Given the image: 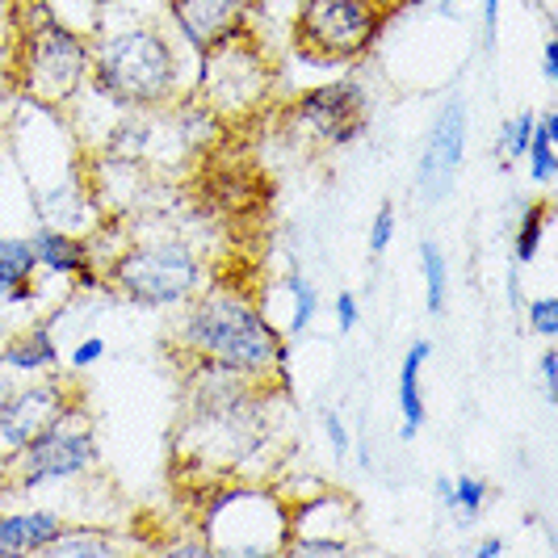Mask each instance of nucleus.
Segmentation results:
<instances>
[{"instance_id":"cd10ccee","label":"nucleus","mask_w":558,"mask_h":558,"mask_svg":"<svg viewBox=\"0 0 558 558\" xmlns=\"http://www.w3.org/2000/svg\"><path fill=\"white\" fill-rule=\"evenodd\" d=\"M319 433H324V441H328L336 462H344V458L353 453V433H349V424H344V416H340L336 408H324V412H319Z\"/></svg>"},{"instance_id":"c756f323","label":"nucleus","mask_w":558,"mask_h":558,"mask_svg":"<svg viewBox=\"0 0 558 558\" xmlns=\"http://www.w3.org/2000/svg\"><path fill=\"white\" fill-rule=\"evenodd\" d=\"M525 319H530V332H537L542 340H555L558 336V299L555 294H542L525 303Z\"/></svg>"},{"instance_id":"2f4dec72","label":"nucleus","mask_w":558,"mask_h":558,"mask_svg":"<svg viewBox=\"0 0 558 558\" xmlns=\"http://www.w3.org/2000/svg\"><path fill=\"white\" fill-rule=\"evenodd\" d=\"M106 353H110V344H106L101 336H84V340H76V349L68 353V365L81 374V369H93Z\"/></svg>"},{"instance_id":"9d476101","label":"nucleus","mask_w":558,"mask_h":558,"mask_svg":"<svg viewBox=\"0 0 558 558\" xmlns=\"http://www.w3.org/2000/svg\"><path fill=\"white\" fill-rule=\"evenodd\" d=\"M286 126L319 147H353L369 131V88L353 76L311 84L286 106Z\"/></svg>"},{"instance_id":"a878e982","label":"nucleus","mask_w":558,"mask_h":558,"mask_svg":"<svg viewBox=\"0 0 558 558\" xmlns=\"http://www.w3.org/2000/svg\"><path fill=\"white\" fill-rule=\"evenodd\" d=\"M533 126H537V113L533 110L512 113V118L500 126V156L508 160V165H521V160H525L530 140H533Z\"/></svg>"},{"instance_id":"aec40b11","label":"nucleus","mask_w":558,"mask_h":558,"mask_svg":"<svg viewBox=\"0 0 558 558\" xmlns=\"http://www.w3.org/2000/svg\"><path fill=\"white\" fill-rule=\"evenodd\" d=\"M126 542L118 537L113 530L106 525H88V521H68L63 533H59L56 542L43 550V555L51 558H106V555H118Z\"/></svg>"},{"instance_id":"58836bf2","label":"nucleus","mask_w":558,"mask_h":558,"mask_svg":"<svg viewBox=\"0 0 558 558\" xmlns=\"http://www.w3.org/2000/svg\"><path fill=\"white\" fill-rule=\"evenodd\" d=\"M369 4H378V9H387V13H391V9L399 4V0H369Z\"/></svg>"},{"instance_id":"7c9ffc66","label":"nucleus","mask_w":558,"mask_h":558,"mask_svg":"<svg viewBox=\"0 0 558 558\" xmlns=\"http://www.w3.org/2000/svg\"><path fill=\"white\" fill-rule=\"evenodd\" d=\"M332 319H336V332L340 336H349L357 324H362V303H357V294H353V290H336Z\"/></svg>"},{"instance_id":"c9c22d12","label":"nucleus","mask_w":558,"mask_h":558,"mask_svg":"<svg viewBox=\"0 0 558 558\" xmlns=\"http://www.w3.org/2000/svg\"><path fill=\"white\" fill-rule=\"evenodd\" d=\"M504 555V537H483L475 546V558H500Z\"/></svg>"},{"instance_id":"ea45409f","label":"nucleus","mask_w":558,"mask_h":558,"mask_svg":"<svg viewBox=\"0 0 558 558\" xmlns=\"http://www.w3.org/2000/svg\"><path fill=\"white\" fill-rule=\"evenodd\" d=\"M453 4H458V0H437V9H441V13H453Z\"/></svg>"},{"instance_id":"a211bd4d","label":"nucleus","mask_w":558,"mask_h":558,"mask_svg":"<svg viewBox=\"0 0 558 558\" xmlns=\"http://www.w3.org/2000/svg\"><path fill=\"white\" fill-rule=\"evenodd\" d=\"M433 357V340L428 336H416L412 344H408V353H403V362H399V437L403 441H416L420 428H424V420H428V408H424V387H420V374H424V365Z\"/></svg>"},{"instance_id":"bb28decb","label":"nucleus","mask_w":558,"mask_h":558,"mask_svg":"<svg viewBox=\"0 0 558 558\" xmlns=\"http://www.w3.org/2000/svg\"><path fill=\"white\" fill-rule=\"evenodd\" d=\"M47 13H56L59 22L84 29V34H97L101 29V4L106 0H38Z\"/></svg>"},{"instance_id":"1a4fd4ad","label":"nucleus","mask_w":558,"mask_h":558,"mask_svg":"<svg viewBox=\"0 0 558 558\" xmlns=\"http://www.w3.org/2000/svg\"><path fill=\"white\" fill-rule=\"evenodd\" d=\"M269 93H274V68L252 34L197 59L194 97L219 122H240L256 113L269 101Z\"/></svg>"},{"instance_id":"6e6552de","label":"nucleus","mask_w":558,"mask_h":558,"mask_svg":"<svg viewBox=\"0 0 558 558\" xmlns=\"http://www.w3.org/2000/svg\"><path fill=\"white\" fill-rule=\"evenodd\" d=\"M387 17L391 13L369 0H299L290 47H294V56L319 63V68L357 63L378 43Z\"/></svg>"},{"instance_id":"4c0bfd02","label":"nucleus","mask_w":558,"mask_h":558,"mask_svg":"<svg viewBox=\"0 0 558 558\" xmlns=\"http://www.w3.org/2000/svg\"><path fill=\"white\" fill-rule=\"evenodd\" d=\"M9 332H13V319H9V307H0V344L9 340Z\"/></svg>"},{"instance_id":"9b49d317","label":"nucleus","mask_w":558,"mask_h":558,"mask_svg":"<svg viewBox=\"0 0 558 558\" xmlns=\"http://www.w3.org/2000/svg\"><path fill=\"white\" fill-rule=\"evenodd\" d=\"M81 395L72 383H63L56 374H38V378H22L13 395L0 408V458H13L56 424Z\"/></svg>"},{"instance_id":"b1692460","label":"nucleus","mask_w":558,"mask_h":558,"mask_svg":"<svg viewBox=\"0 0 558 558\" xmlns=\"http://www.w3.org/2000/svg\"><path fill=\"white\" fill-rule=\"evenodd\" d=\"M546 223H550V202L546 197H533L525 202L521 219H517V235H512V260L530 269L542 252V240H546Z\"/></svg>"},{"instance_id":"473e14b6","label":"nucleus","mask_w":558,"mask_h":558,"mask_svg":"<svg viewBox=\"0 0 558 558\" xmlns=\"http://www.w3.org/2000/svg\"><path fill=\"white\" fill-rule=\"evenodd\" d=\"M537 378H542L546 403H558V349H542L537 353Z\"/></svg>"},{"instance_id":"f257e3e1","label":"nucleus","mask_w":558,"mask_h":558,"mask_svg":"<svg viewBox=\"0 0 558 558\" xmlns=\"http://www.w3.org/2000/svg\"><path fill=\"white\" fill-rule=\"evenodd\" d=\"M274 391H278L274 383H256L240 369L190 357L181 383V428H177L181 462H202L215 475H227L256 458L274 428L269 412Z\"/></svg>"},{"instance_id":"c85d7f7f","label":"nucleus","mask_w":558,"mask_h":558,"mask_svg":"<svg viewBox=\"0 0 558 558\" xmlns=\"http://www.w3.org/2000/svg\"><path fill=\"white\" fill-rule=\"evenodd\" d=\"M395 240V202H378V210H374V219H369V235H365V244H369V256L378 260L383 252L391 248Z\"/></svg>"},{"instance_id":"0eeeda50","label":"nucleus","mask_w":558,"mask_h":558,"mask_svg":"<svg viewBox=\"0 0 558 558\" xmlns=\"http://www.w3.org/2000/svg\"><path fill=\"white\" fill-rule=\"evenodd\" d=\"M101 466V441L93 420L81 412V399L63 412V416L38 433L22 453L9 458V475H4V492L17 496H38L47 487H68L81 483Z\"/></svg>"},{"instance_id":"4468645a","label":"nucleus","mask_w":558,"mask_h":558,"mask_svg":"<svg viewBox=\"0 0 558 558\" xmlns=\"http://www.w3.org/2000/svg\"><path fill=\"white\" fill-rule=\"evenodd\" d=\"M172 38L194 59L252 34L256 0H165Z\"/></svg>"},{"instance_id":"393cba45","label":"nucleus","mask_w":558,"mask_h":558,"mask_svg":"<svg viewBox=\"0 0 558 558\" xmlns=\"http://www.w3.org/2000/svg\"><path fill=\"white\" fill-rule=\"evenodd\" d=\"M38 278V256H34V244L29 235H0V303L4 294L17 286V281Z\"/></svg>"},{"instance_id":"5701e85b","label":"nucleus","mask_w":558,"mask_h":558,"mask_svg":"<svg viewBox=\"0 0 558 558\" xmlns=\"http://www.w3.org/2000/svg\"><path fill=\"white\" fill-rule=\"evenodd\" d=\"M420 278H424V311L446 315L449 303V256L437 240L420 244Z\"/></svg>"},{"instance_id":"e433bc0d","label":"nucleus","mask_w":558,"mask_h":558,"mask_svg":"<svg viewBox=\"0 0 558 558\" xmlns=\"http://www.w3.org/2000/svg\"><path fill=\"white\" fill-rule=\"evenodd\" d=\"M13 387H17V378H13L9 369H0V408H4V399L13 395Z\"/></svg>"},{"instance_id":"39448f33","label":"nucleus","mask_w":558,"mask_h":558,"mask_svg":"<svg viewBox=\"0 0 558 558\" xmlns=\"http://www.w3.org/2000/svg\"><path fill=\"white\" fill-rule=\"evenodd\" d=\"M93 68V34L59 22L43 4H34L29 22L17 29L13 47V81L29 106L43 110H72L88 88Z\"/></svg>"},{"instance_id":"7ed1b4c3","label":"nucleus","mask_w":558,"mask_h":558,"mask_svg":"<svg viewBox=\"0 0 558 558\" xmlns=\"http://www.w3.org/2000/svg\"><path fill=\"white\" fill-rule=\"evenodd\" d=\"M84 93L113 113L165 110L185 93L181 43L147 17L101 26L93 34V68Z\"/></svg>"},{"instance_id":"72a5a7b5","label":"nucleus","mask_w":558,"mask_h":558,"mask_svg":"<svg viewBox=\"0 0 558 558\" xmlns=\"http://www.w3.org/2000/svg\"><path fill=\"white\" fill-rule=\"evenodd\" d=\"M496 34H500V0H483V47L496 51Z\"/></svg>"},{"instance_id":"423d86ee","label":"nucleus","mask_w":558,"mask_h":558,"mask_svg":"<svg viewBox=\"0 0 558 558\" xmlns=\"http://www.w3.org/2000/svg\"><path fill=\"white\" fill-rule=\"evenodd\" d=\"M197 537L210 555H286L290 542V500L274 487L227 483L215 487L197 512Z\"/></svg>"},{"instance_id":"f8f14e48","label":"nucleus","mask_w":558,"mask_h":558,"mask_svg":"<svg viewBox=\"0 0 558 558\" xmlns=\"http://www.w3.org/2000/svg\"><path fill=\"white\" fill-rule=\"evenodd\" d=\"M357 504L340 487H319L311 500H290L286 555H349L357 530Z\"/></svg>"},{"instance_id":"f03ea898","label":"nucleus","mask_w":558,"mask_h":558,"mask_svg":"<svg viewBox=\"0 0 558 558\" xmlns=\"http://www.w3.org/2000/svg\"><path fill=\"white\" fill-rule=\"evenodd\" d=\"M168 344L181 357H202V362L240 369L256 383H274L286 395L294 391L286 332L235 286L206 281L185 307H177Z\"/></svg>"},{"instance_id":"2eb2a0df","label":"nucleus","mask_w":558,"mask_h":558,"mask_svg":"<svg viewBox=\"0 0 558 558\" xmlns=\"http://www.w3.org/2000/svg\"><path fill=\"white\" fill-rule=\"evenodd\" d=\"M29 244H34V256H38V274H51V278L72 281L76 274L97 265V244L84 240L81 231H72V227L38 223L29 231Z\"/></svg>"},{"instance_id":"f3484780","label":"nucleus","mask_w":558,"mask_h":558,"mask_svg":"<svg viewBox=\"0 0 558 558\" xmlns=\"http://www.w3.org/2000/svg\"><path fill=\"white\" fill-rule=\"evenodd\" d=\"M68 525L59 508H9L0 512V558L43 555Z\"/></svg>"},{"instance_id":"412c9836","label":"nucleus","mask_w":558,"mask_h":558,"mask_svg":"<svg viewBox=\"0 0 558 558\" xmlns=\"http://www.w3.org/2000/svg\"><path fill=\"white\" fill-rule=\"evenodd\" d=\"M558 113H537V126H533L530 151H525V165H530V181L537 190L555 185L558 181Z\"/></svg>"},{"instance_id":"dca6fc26","label":"nucleus","mask_w":558,"mask_h":558,"mask_svg":"<svg viewBox=\"0 0 558 558\" xmlns=\"http://www.w3.org/2000/svg\"><path fill=\"white\" fill-rule=\"evenodd\" d=\"M59 365H63L59 336L47 319H38V324H29V328H13L9 340L0 344V369H9L13 378L56 374Z\"/></svg>"},{"instance_id":"4be33fe9","label":"nucleus","mask_w":558,"mask_h":558,"mask_svg":"<svg viewBox=\"0 0 558 558\" xmlns=\"http://www.w3.org/2000/svg\"><path fill=\"white\" fill-rule=\"evenodd\" d=\"M281 290H286V303H290L286 336H290V340H299V336L315 324V315H319V307H324V299H319L315 281H311L303 269H290V274H286V281H281Z\"/></svg>"},{"instance_id":"20e7f679","label":"nucleus","mask_w":558,"mask_h":558,"mask_svg":"<svg viewBox=\"0 0 558 558\" xmlns=\"http://www.w3.org/2000/svg\"><path fill=\"white\" fill-rule=\"evenodd\" d=\"M97 265H101L106 290L140 311L185 307L210 281V265H206L202 248L177 231L143 235L126 248L101 252Z\"/></svg>"},{"instance_id":"f704fd0d","label":"nucleus","mask_w":558,"mask_h":558,"mask_svg":"<svg viewBox=\"0 0 558 558\" xmlns=\"http://www.w3.org/2000/svg\"><path fill=\"white\" fill-rule=\"evenodd\" d=\"M542 81L558 84V38H546L542 47Z\"/></svg>"},{"instance_id":"6ab92c4d","label":"nucleus","mask_w":558,"mask_h":558,"mask_svg":"<svg viewBox=\"0 0 558 558\" xmlns=\"http://www.w3.org/2000/svg\"><path fill=\"white\" fill-rule=\"evenodd\" d=\"M433 492H437V504L449 512V521L462 530V525H475L478 517L487 512V504L496 500V492H492V483L483 475H437L433 483Z\"/></svg>"},{"instance_id":"ddd939ff","label":"nucleus","mask_w":558,"mask_h":558,"mask_svg":"<svg viewBox=\"0 0 558 558\" xmlns=\"http://www.w3.org/2000/svg\"><path fill=\"white\" fill-rule=\"evenodd\" d=\"M462 156H466V97L449 93L446 106L437 110L424 147L416 160V202L424 206H441L453 194V181L462 172Z\"/></svg>"}]
</instances>
